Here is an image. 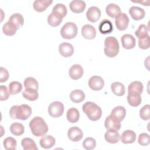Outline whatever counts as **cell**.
<instances>
[{
	"mask_svg": "<svg viewBox=\"0 0 150 150\" xmlns=\"http://www.w3.org/2000/svg\"><path fill=\"white\" fill-rule=\"evenodd\" d=\"M31 107L25 104L20 105H13L9 110V115L12 119L21 120H27L32 114Z\"/></svg>",
	"mask_w": 150,
	"mask_h": 150,
	"instance_id": "cell-1",
	"label": "cell"
},
{
	"mask_svg": "<svg viewBox=\"0 0 150 150\" xmlns=\"http://www.w3.org/2000/svg\"><path fill=\"white\" fill-rule=\"evenodd\" d=\"M32 134L36 137H42L48 131V126L40 117H35L29 122Z\"/></svg>",
	"mask_w": 150,
	"mask_h": 150,
	"instance_id": "cell-2",
	"label": "cell"
},
{
	"mask_svg": "<svg viewBox=\"0 0 150 150\" xmlns=\"http://www.w3.org/2000/svg\"><path fill=\"white\" fill-rule=\"evenodd\" d=\"M83 112L87 115L88 119L93 121L98 120L102 115L101 108L96 103L91 101L85 103L82 107Z\"/></svg>",
	"mask_w": 150,
	"mask_h": 150,
	"instance_id": "cell-3",
	"label": "cell"
},
{
	"mask_svg": "<svg viewBox=\"0 0 150 150\" xmlns=\"http://www.w3.org/2000/svg\"><path fill=\"white\" fill-rule=\"evenodd\" d=\"M119 50V43L115 37L109 36L105 38L104 52L107 57H114L116 56L118 54Z\"/></svg>",
	"mask_w": 150,
	"mask_h": 150,
	"instance_id": "cell-4",
	"label": "cell"
},
{
	"mask_svg": "<svg viewBox=\"0 0 150 150\" xmlns=\"http://www.w3.org/2000/svg\"><path fill=\"white\" fill-rule=\"evenodd\" d=\"M78 28L73 22H67L60 29V35L63 39H72L77 35Z\"/></svg>",
	"mask_w": 150,
	"mask_h": 150,
	"instance_id": "cell-5",
	"label": "cell"
},
{
	"mask_svg": "<svg viewBox=\"0 0 150 150\" xmlns=\"http://www.w3.org/2000/svg\"><path fill=\"white\" fill-rule=\"evenodd\" d=\"M64 105L60 101H54L48 107V112L53 118H58L62 115L64 112Z\"/></svg>",
	"mask_w": 150,
	"mask_h": 150,
	"instance_id": "cell-6",
	"label": "cell"
},
{
	"mask_svg": "<svg viewBox=\"0 0 150 150\" xmlns=\"http://www.w3.org/2000/svg\"><path fill=\"white\" fill-rule=\"evenodd\" d=\"M115 18V26L119 30L122 31L127 29L129 20L126 13L121 12Z\"/></svg>",
	"mask_w": 150,
	"mask_h": 150,
	"instance_id": "cell-7",
	"label": "cell"
},
{
	"mask_svg": "<svg viewBox=\"0 0 150 150\" xmlns=\"http://www.w3.org/2000/svg\"><path fill=\"white\" fill-rule=\"evenodd\" d=\"M104 126L107 129L118 131L121 128V121L110 114L106 117L104 122Z\"/></svg>",
	"mask_w": 150,
	"mask_h": 150,
	"instance_id": "cell-8",
	"label": "cell"
},
{
	"mask_svg": "<svg viewBox=\"0 0 150 150\" xmlns=\"http://www.w3.org/2000/svg\"><path fill=\"white\" fill-rule=\"evenodd\" d=\"M89 87L94 91L101 90L104 86V81L98 76H91L88 81Z\"/></svg>",
	"mask_w": 150,
	"mask_h": 150,
	"instance_id": "cell-9",
	"label": "cell"
},
{
	"mask_svg": "<svg viewBox=\"0 0 150 150\" xmlns=\"http://www.w3.org/2000/svg\"><path fill=\"white\" fill-rule=\"evenodd\" d=\"M69 139L73 142H79L83 137L82 130L77 127H72L70 128L67 132Z\"/></svg>",
	"mask_w": 150,
	"mask_h": 150,
	"instance_id": "cell-10",
	"label": "cell"
},
{
	"mask_svg": "<svg viewBox=\"0 0 150 150\" xmlns=\"http://www.w3.org/2000/svg\"><path fill=\"white\" fill-rule=\"evenodd\" d=\"M100 9L95 6H92L88 8L86 12V17L88 21L92 23L96 22L101 17Z\"/></svg>",
	"mask_w": 150,
	"mask_h": 150,
	"instance_id": "cell-11",
	"label": "cell"
},
{
	"mask_svg": "<svg viewBox=\"0 0 150 150\" xmlns=\"http://www.w3.org/2000/svg\"><path fill=\"white\" fill-rule=\"evenodd\" d=\"M59 52L60 55L63 57H69L73 54L74 47L71 44L67 42H63L59 45Z\"/></svg>",
	"mask_w": 150,
	"mask_h": 150,
	"instance_id": "cell-12",
	"label": "cell"
},
{
	"mask_svg": "<svg viewBox=\"0 0 150 150\" xmlns=\"http://www.w3.org/2000/svg\"><path fill=\"white\" fill-rule=\"evenodd\" d=\"M122 47L125 49H133L136 45V40L134 36L130 34H124L121 38Z\"/></svg>",
	"mask_w": 150,
	"mask_h": 150,
	"instance_id": "cell-13",
	"label": "cell"
},
{
	"mask_svg": "<svg viewBox=\"0 0 150 150\" xmlns=\"http://www.w3.org/2000/svg\"><path fill=\"white\" fill-rule=\"evenodd\" d=\"M84 70L81 65L76 64L71 66L69 69V76L73 80H78L83 75Z\"/></svg>",
	"mask_w": 150,
	"mask_h": 150,
	"instance_id": "cell-14",
	"label": "cell"
},
{
	"mask_svg": "<svg viewBox=\"0 0 150 150\" xmlns=\"http://www.w3.org/2000/svg\"><path fill=\"white\" fill-rule=\"evenodd\" d=\"M86 7V4L82 0H73L70 2L69 8L70 10L76 13L83 12Z\"/></svg>",
	"mask_w": 150,
	"mask_h": 150,
	"instance_id": "cell-15",
	"label": "cell"
},
{
	"mask_svg": "<svg viewBox=\"0 0 150 150\" xmlns=\"http://www.w3.org/2000/svg\"><path fill=\"white\" fill-rule=\"evenodd\" d=\"M81 35L85 39H93L96 36V30L93 26L86 24L81 28Z\"/></svg>",
	"mask_w": 150,
	"mask_h": 150,
	"instance_id": "cell-16",
	"label": "cell"
},
{
	"mask_svg": "<svg viewBox=\"0 0 150 150\" xmlns=\"http://www.w3.org/2000/svg\"><path fill=\"white\" fill-rule=\"evenodd\" d=\"M129 13L131 18L135 21L141 20L145 15V12L144 9L135 6H132L129 8Z\"/></svg>",
	"mask_w": 150,
	"mask_h": 150,
	"instance_id": "cell-17",
	"label": "cell"
},
{
	"mask_svg": "<svg viewBox=\"0 0 150 150\" xmlns=\"http://www.w3.org/2000/svg\"><path fill=\"white\" fill-rule=\"evenodd\" d=\"M120 138L123 144H132L136 140V134L132 130L127 129L122 133Z\"/></svg>",
	"mask_w": 150,
	"mask_h": 150,
	"instance_id": "cell-18",
	"label": "cell"
},
{
	"mask_svg": "<svg viewBox=\"0 0 150 150\" xmlns=\"http://www.w3.org/2000/svg\"><path fill=\"white\" fill-rule=\"evenodd\" d=\"M52 0H36L33 2V9L39 12L45 11L52 4Z\"/></svg>",
	"mask_w": 150,
	"mask_h": 150,
	"instance_id": "cell-19",
	"label": "cell"
},
{
	"mask_svg": "<svg viewBox=\"0 0 150 150\" xmlns=\"http://www.w3.org/2000/svg\"><path fill=\"white\" fill-rule=\"evenodd\" d=\"M120 138V134L118 131L113 129H107L104 134L105 141L110 144H116L118 142Z\"/></svg>",
	"mask_w": 150,
	"mask_h": 150,
	"instance_id": "cell-20",
	"label": "cell"
},
{
	"mask_svg": "<svg viewBox=\"0 0 150 150\" xmlns=\"http://www.w3.org/2000/svg\"><path fill=\"white\" fill-rule=\"evenodd\" d=\"M127 101L132 107L139 106L142 101L141 94L135 92H129L127 96Z\"/></svg>",
	"mask_w": 150,
	"mask_h": 150,
	"instance_id": "cell-21",
	"label": "cell"
},
{
	"mask_svg": "<svg viewBox=\"0 0 150 150\" xmlns=\"http://www.w3.org/2000/svg\"><path fill=\"white\" fill-rule=\"evenodd\" d=\"M56 143L54 138L51 135H43L40 139L39 144L42 148L44 149H50L53 147Z\"/></svg>",
	"mask_w": 150,
	"mask_h": 150,
	"instance_id": "cell-22",
	"label": "cell"
},
{
	"mask_svg": "<svg viewBox=\"0 0 150 150\" xmlns=\"http://www.w3.org/2000/svg\"><path fill=\"white\" fill-rule=\"evenodd\" d=\"M98 30L101 34L110 33L113 30L112 22L108 19L103 20L98 25Z\"/></svg>",
	"mask_w": 150,
	"mask_h": 150,
	"instance_id": "cell-23",
	"label": "cell"
},
{
	"mask_svg": "<svg viewBox=\"0 0 150 150\" xmlns=\"http://www.w3.org/2000/svg\"><path fill=\"white\" fill-rule=\"evenodd\" d=\"M86 95L81 90H73L70 94V98L71 101L75 103H80L85 99Z\"/></svg>",
	"mask_w": 150,
	"mask_h": 150,
	"instance_id": "cell-24",
	"label": "cell"
},
{
	"mask_svg": "<svg viewBox=\"0 0 150 150\" xmlns=\"http://www.w3.org/2000/svg\"><path fill=\"white\" fill-rule=\"evenodd\" d=\"M105 12L107 15L112 18H114L121 13V9L120 6L117 4L111 3L107 5L105 8Z\"/></svg>",
	"mask_w": 150,
	"mask_h": 150,
	"instance_id": "cell-25",
	"label": "cell"
},
{
	"mask_svg": "<svg viewBox=\"0 0 150 150\" xmlns=\"http://www.w3.org/2000/svg\"><path fill=\"white\" fill-rule=\"evenodd\" d=\"M8 21L13 23L17 28V29H20L24 23L23 17L21 13H15L12 14L10 16Z\"/></svg>",
	"mask_w": 150,
	"mask_h": 150,
	"instance_id": "cell-26",
	"label": "cell"
},
{
	"mask_svg": "<svg viewBox=\"0 0 150 150\" xmlns=\"http://www.w3.org/2000/svg\"><path fill=\"white\" fill-rule=\"evenodd\" d=\"M111 89L112 92L117 96H122L125 93L124 85L118 81H115L111 85Z\"/></svg>",
	"mask_w": 150,
	"mask_h": 150,
	"instance_id": "cell-27",
	"label": "cell"
},
{
	"mask_svg": "<svg viewBox=\"0 0 150 150\" xmlns=\"http://www.w3.org/2000/svg\"><path fill=\"white\" fill-rule=\"evenodd\" d=\"M67 120L71 123L77 122L80 118V112L76 108H70L68 110L66 114Z\"/></svg>",
	"mask_w": 150,
	"mask_h": 150,
	"instance_id": "cell-28",
	"label": "cell"
},
{
	"mask_svg": "<svg viewBox=\"0 0 150 150\" xmlns=\"http://www.w3.org/2000/svg\"><path fill=\"white\" fill-rule=\"evenodd\" d=\"M62 21L63 18L62 16L53 12L50 13L47 17L48 24L52 27L58 26L60 25Z\"/></svg>",
	"mask_w": 150,
	"mask_h": 150,
	"instance_id": "cell-29",
	"label": "cell"
},
{
	"mask_svg": "<svg viewBox=\"0 0 150 150\" xmlns=\"http://www.w3.org/2000/svg\"><path fill=\"white\" fill-rule=\"evenodd\" d=\"M22 96L26 100L33 101L38 100L39 94L38 90L33 88H25L22 93Z\"/></svg>",
	"mask_w": 150,
	"mask_h": 150,
	"instance_id": "cell-30",
	"label": "cell"
},
{
	"mask_svg": "<svg viewBox=\"0 0 150 150\" xmlns=\"http://www.w3.org/2000/svg\"><path fill=\"white\" fill-rule=\"evenodd\" d=\"M21 145L24 150H37L35 142L30 138H24L21 141Z\"/></svg>",
	"mask_w": 150,
	"mask_h": 150,
	"instance_id": "cell-31",
	"label": "cell"
},
{
	"mask_svg": "<svg viewBox=\"0 0 150 150\" xmlns=\"http://www.w3.org/2000/svg\"><path fill=\"white\" fill-rule=\"evenodd\" d=\"M111 114L116 118H117L120 121H122L126 115V110L125 108L122 106H117L114 108L111 112Z\"/></svg>",
	"mask_w": 150,
	"mask_h": 150,
	"instance_id": "cell-32",
	"label": "cell"
},
{
	"mask_svg": "<svg viewBox=\"0 0 150 150\" xmlns=\"http://www.w3.org/2000/svg\"><path fill=\"white\" fill-rule=\"evenodd\" d=\"M144 86L142 83L139 81H134L131 82L128 87V93L135 92L139 94L143 91Z\"/></svg>",
	"mask_w": 150,
	"mask_h": 150,
	"instance_id": "cell-33",
	"label": "cell"
},
{
	"mask_svg": "<svg viewBox=\"0 0 150 150\" xmlns=\"http://www.w3.org/2000/svg\"><path fill=\"white\" fill-rule=\"evenodd\" d=\"M10 131L15 136H20L24 133L25 128L21 123L14 122L10 126Z\"/></svg>",
	"mask_w": 150,
	"mask_h": 150,
	"instance_id": "cell-34",
	"label": "cell"
},
{
	"mask_svg": "<svg viewBox=\"0 0 150 150\" xmlns=\"http://www.w3.org/2000/svg\"><path fill=\"white\" fill-rule=\"evenodd\" d=\"M17 30L18 29L15 26L9 21L6 22L2 27L3 33L6 36H11L14 35L16 33Z\"/></svg>",
	"mask_w": 150,
	"mask_h": 150,
	"instance_id": "cell-35",
	"label": "cell"
},
{
	"mask_svg": "<svg viewBox=\"0 0 150 150\" xmlns=\"http://www.w3.org/2000/svg\"><path fill=\"white\" fill-rule=\"evenodd\" d=\"M9 91L11 95H15L19 93L22 89V84L17 81H13L9 84Z\"/></svg>",
	"mask_w": 150,
	"mask_h": 150,
	"instance_id": "cell-36",
	"label": "cell"
},
{
	"mask_svg": "<svg viewBox=\"0 0 150 150\" xmlns=\"http://www.w3.org/2000/svg\"><path fill=\"white\" fill-rule=\"evenodd\" d=\"M24 87L25 88H33L38 90L39 88V84L38 81L32 77H26L24 80Z\"/></svg>",
	"mask_w": 150,
	"mask_h": 150,
	"instance_id": "cell-37",
	"label": "cell"
},
{
	"mask_svg": "<svg viewBox=\"0 0 150 150\" xmlns=\"http://www.w3.org/2000/svg\"><path fill=\"white\" fill-rule=\"evenodd\" d=\"M52 12L55 13L63 18L65 17L67 13V10L66 6L63 4H57L52 9Z\"/></svg>",
	"mask_w": 150,
	"mask_h": 150,
	"instance_id": "cell-38",
	"label": "cell"
},
{
	"mask_svg": "<svg viewBox=\"0 0 150 150\" xmlns=\"http://www.w3.org/2000/svg\"><path fill=\"white\" fill-rule=\"evenodd\" d=\"M4 147L5 149L7 150L11 149H16V147L17 145L16 140L11 137H9L6 138L3 142Z\"/></svg>",
	"mask_w": 150,
	"mask_h": 150,
	"instance_id": "cell-39",
	"label": "cell"
},
{
	"mask_svg": "<svg viewBox=\"0 0 150 150\" xmlns=\"http://www.w3.org/2000/svg\"><path fill=\"white\" fill-rule=\"evenodd\" d=\"M96 141L95 139L91 137L86 138L83 142V146L86 150H91L95 148Z\"/></svg>",
	"mask_w": 150,
	"mask_h": 150,
	"instance_id": "cell-40",
	"label": "cell"
},
{
	"mask_svg": "<svg viewBox=\"0 0 150 150\" xmlns=\"http://www.w3.org/2000/svg\"><path fill=\"white\" fill-rule=\"evenodd\" d=\"M135 35L138 38V39H141V38L145 37V36L148 35V29L147 26L144 24L140 25L139 26V27L138 28L137 30H135Z\"/></svg>",
	"mask_w": 150,
	"mask_h": 150,
	"instance_id": "cell-41",
	"label": "cell"
},
{
	"mask_svg": "<svg viewBox=\"0 0 150 150\" xmlns=\"http://www.w3.org/2000/svg\"><path fill=\"white\" fill-rule=\"evenodd\" d=\"M150 105L146 104L144 105L139 110V116L141 119L145 121L149 120L150 118Z\"/></svg>",
	"mask_w": 150,
	"mask_h": 150,
	"instance_id": "cell-42",
	"label": "cell"
},
{
	"mask_svg": "<svg viewBox=\"0 0 150 150\" xmlns=\"http://www.w3.org/2000/svg\"><path fill=\"white\" fill-rule=\"evenodd\" d=\"M138 46L140 49L145 50L149 48V35L138 39Z\"/></svg>",
	"mask_w": 150,
	"mask_h": 150,
	"instance_id": "cell-43",
	"label": "cell"
},
{
	"mask_svg": "<svg viewBox=\"0 0 150 150\" xmlns=\"http://www.w3.org/2000/svg\"><path fill=\"white\" fill-rule=\"evenodd\" d=\"M138 144L142 146H147L150 143L149 135L146 133H141L139 134L138 139Z\"/></svg>",
	"mask_w": 150,
	"mask_h": 150,
	"instance_id": "cell-44",
	"label": "cell"
},
{
	"mask_svg": "<svg viewBox=\"0 0 150 150\" xmlns=\"http://www.w3.org/2000/svg\"><path fill=\"white\" fill-rule=\"evenodd\" d=\"M0 89H1L0 100L1 101L6 100L9 97V89H8L6 86H4V85H1L0 86Z\"/></svg>",
	"mask_w": 150,
	"mask_h": 150,
	"instance_id": "cell-45",
	"label": "cell"
},
{
	"mask_svg": "<svg viewBox=\"0 0 150 150\" xmlns=\"http://www.w3.org/2000/svg\"><path fill=\"white\" fill-rule=\"evenodd\" d=\"M9 73L6 69L1 67H0V82L4 83L9 78Z\"/></svg>",
	"mask_w": 150,
	"mask_h": 150,
	"instance_id": "cell-46",
	"label": "cell"
}]
</instances>
